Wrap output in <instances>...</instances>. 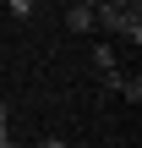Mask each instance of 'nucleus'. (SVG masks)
<instances>
[{
    "instance_id": "7",
    "label": "nucleus",
    "mask_w": 142,
    "mask_h": 148,
    "mask_svg": "<svg viewBox=\"0 0 142 148\" xmlns=\"http://www.w3.org/2000/svg\"><path fill=\"white\" fill-rule=\"evenodd\" d=\"M38 148H66V143H60V137H44V143H38Z\"/></svg>"
},
{
    "instance_id": "8",
    "label": "nucleus",
    "mask_w": 142,
    "mask_h": 148,
    "mask_svg": "<svg viewBox=\"0 0 142 148\" xmlns=\"http://www.w3.org/2000/svg\"><path fill=\"white\" fill-rule=\"evenodd\" d=\"M0 132H5V99H0Z\"/></svg>"
},
{
    "instance_id": "1",
    "label": "nucleus",
    "mask_w": 142,
    "mask_h": 148,
    "mask_svg": "<svg viewBox=\"0 0 142 148\" xmlns=\"http://www.w3.org/2000/svg\"><path fill=\"white\" fill-rule=\"evenodd\" d=\"M66 27H71V33H93V5H82V0H77V5L66 11Z\"/></svg>"
},
{
    "instance_id": "9",
    "label": "nucleus",
    "mask_w": 142,
    "mask_h": 148,
    "mask_svg": "<svg viewBox=\"0 0 142 148\" xmlns=\"http://www.w3.org/2000/svg\"><path fill=\"white\" fill-rule=\"evenodd\" d=\"M82 148H88V143H82Z\"/></svg>"
},
{
    "instance_id": "5",
    "label": "nucleus",
    "mask_w": 142,
    "mask_h": 148,
    "mask_svg": "<svg viewBox=\"0 0 142 148\" xmlns=\"http://www.w3.org/2000/svg\"><path fill=\"white\" fill-rule=\"evenodd\" d=\"M5 5H11V16H33V5H38V0H5Z\"/></svg>"
},
{
    "instance_id": "6",
    "label": "nucleus",
    "mask_w": 142,
    "mask_h": 148,
    "mask_svg": "<svg viewBox=\"0 0 142 148\" xmlns=\"http://www.w3.org/2000/svg\"><path fill=\"white\" fill-rule=\"evenodd\" d=\"M0 148H27V143H16L11 132H0Z\"/></svg>"
},
{
    "instance_id": "3",
    "label": "nucleus",
    "mask_w": 142,
    "mask_h": 148,
    "mask_svg": "<svg viewBox=\"0 0 142 148\" xmlns=\"http://www.w3.org/2000/svg\"><path fill=\"white\" fill-rule=\"evenodd\" d=\"M120 99L137 104V99H142V77H126V82H120Z\"/></svg>"
},
{
    "instance_id": "2",
    "label": "nucleus",
    "mask_w": 142,
    "mask_h": 148,
    "mask_svg": "<svg viewBox=\"0 0 142 148\" xmlns=\"http://www.w3.org/2000/svg\"><path fill=\"white\" fill-rule=\"evenodd\" d=\"M93 66H99V77L120 71V60H115V49H109V44H93Z\"/></svg>"
},
{
    "instance_id": "4",
    "label": "nucleus",
    "mask_w": 142,
    "mask_h": 148,
    "mask_svg": "<svg viewBox=\"0 0 142 148\" xmlns=\"http://www.w3.org/2000/svg\"><path fill=\"white\" fill-rule=\"evenodd\" d=\"M104 5H115L120 16H142V0H104Z\"/></svg>"
}]
</instances>
